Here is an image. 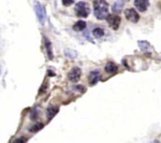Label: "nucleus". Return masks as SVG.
Segmentation results:
<instances>
[{"mask_svg":"<svg viewBox=\"0 0 161 143\" xmlns=\"http://www.w3.org/2000/svg\"><path fill=\"white\" fill-rule=\"evenodd\" d=\"M94 14L98 20H105L108 15V3L105 0H94Z\"/></svg>","mask_w":161,"mask_h":143,"instance_id":"obj_1","label":"nucleus"},{"mask_svg":"<svg viewBox=\"0 0 161 143\" xmlns=\"http://www.w3.org/2000/svg\"><path fill=\"white\" fill-rule=\"evenodd\" d=\"M75 12H76V16L79 17L86 18L89 16L90 13V6L87 2H84V1L77 2L75 6Z\"/></svg>","mask_w":161,"mask_h":143,"instance_id":"obj_2","label":"nucleus"},{"mask_svg":"<svg viewBox=\"0 0 161 143\" xmlns=\"http://www.w3.org/2000/svg\"><path fill=\"white\" fill-rule=\"evenodd\" d=\"M34 8H35V14H36V16L39 19V22H40L41 25H43L45 24L46 18H47V12H46L45 7L39 2L35 1V4H34Z\"/></svg>","mask_w":161,"mask_h":143,"instance_id":"obj_3","label":"nucleus"},{"mask_svg":"<svg viewBox=\"0 0 161 143\" xmlns=\"http://www.w3.org/2000/svg\"><path fill=\"white\" fill-rule=\"evenodd\" d=\"M106 20L111 29L113 30H117L120 28L121 23L120 17L116 14H108L106 17Z\"/></svg>","mask_w":161,"mask_h":143,"instance_id":"obj_4","label":"nucleus"},{"mask_svg":"<svg viewBox=\"0 0 161 143\" xmlns=\"http://www.w3.org/2000/svg\"><path fill=\"white\" fill-rule=\"evenodd\" d=\"M124 14L126 20L132 23H137L139 20V18H140V16L138 14V12L133 8H129L125 10Z\"/></svg>","mask_w":161,"mask_h":143,"instance_id":"obj_5","label":"nucleus"},{"mask_svg":"<svg viewBox=\"0 0 161 143\" xmlns=\"http://www.w3.org/2000/svg\"><path fill=\"white\" fill-rule=\"evenodd\" d=\"M82 71L79 67H73L68 74V78L72 83H77L80 80Z\"/></svg>","mask_w":161,"mask_h":143,"instance_id":"obj_6","label":"nucleus"},{"mask_svg":"<svg viewBox=\"0 0 161 143\" xmlns=\"http://www.w3.org/2000/svg\"><path fill=\"white\" fill-rule=\"evenodd\" d=\"M134 4L138 11L145 12L149 8V0H135Z\"/></svg>","mask_w":161,"mask_h":143,"instance_id":"obj_7","label":"nucleus"},{"mask_svg":"<svg viewBox=\"0 0 161 143\" xmlns=\"http://www.w3.org/2000/svg\"><path fill=\"white\" fill-rule=\"evenodd\" d=\"M101 79V72L100 70H94L92 71L88 76V80H89V84L90 85H95Z\"/></svg>","mask_w":161,"mask_h":143,"instance_id":"obj_8","label":"nucleus"},{"mask_svg":"<svg viewBox=\"0 0 161 143\" xmlns=\"http://www.w3.org/2000/svg\"><path fill=\"white\" fill-rule=\"evenodd\" d=\"M59 112V108L57 106H50L47 109V118L48 121H50Z\"/></svg>","mask_w":161,"mask_h":143,"instance_id":"obj_9","label":"nucleus"},{"mask_svg":"<svg viewBox=\"0 0 161 143\" xmlns=\"http://www.w3.org/2000/svg\"><path fill=\"white\" fill-rule=\"evenodd\" d=\"M119 67L117 66V65L114 63V62H108L106 64L105 67V71L107 72V73L109 74H115L118 72Z\"/></svg>","mask_w":161,"mask_h":143,"instance_id":"obj_10","label":"nucleus"},{"mask_svg":"<svg viewBox=\"0 0 161 143\" xmlns=\"http://www.w3.org/2000/svg\"><path fill=\"white\" fill-rule=\"evenodd\" d=\"M44 45H45L46 47L47 56H48L50 60H52L53 58V49H52V45H51L50 41L47 39V37H44Z\"/></svg>","mask_w":161,"mask_h":143,"instance_id":"obj_11","label":"nucleus"},{"mask_svg":"<svg viewBox=\"0 0 161 143\" xmlns=\"http://www.w3.org/2000/svg\"><path fill=\"white\" fill-rule=\"evenodd\" d=\"M123 5H124L123 4V2H122V1H116L112 7L113 13L117 14H120L122 12L123 8Z\"/></svg>","mask_w":161,"mask_h":143,"instance_id":"obj_12","label":"nucleus"},{"mask_svg":"<svg viewBox=\"0 0 161 143\" xmlns=\"http://www.w3.org/2000/svg\"><path fill=\"white\" fill-rule=\"evenodd\" d=\"M87 27V23L84 20H78L77 22L72 26V29L76 32H81L84 30Z\"/></svg>","mask_w":161,"mask_h":143,"instance_id":"obj_13","label":"nucleus"},{"mask_svg":"<svg viewBox=\"0 0 161 143\" xmlns=\"http://www.w3.org/2000/svg\"><path fill=\"white\" fill-rule=\"evenodd\" d=\"M138 47H140V49L142 51H145V52H148V51L150 50V48H151L150 43H149V42H147V41H138Z\"/></svg>","mask_w":161,"mask_h":143,"instance_id":"obj_14","label":"nucleus"},{"mask_svg":"<svg viewBox=\"0 0 161 143\" xmlns=\"http://www.w3.org/2000/svg\"><path fill=\"white\" fill-rule=\"evenodd\" d=\"M43 127H44V124L43 123H37L34 124L33 126H32L29 129V131L32 133H36L40 131V130H42Z\"/></svg>","mask_w":161,"mask_h":143,"instance_id":"obj_15","label":"nucleus"},{"mask_svg":"<svg viewBox=\"0 0 161 143\" xmlns=\"http://www.w3.org/2000/svg\"><path fill=\"white\" fill-rule=\"evenodd\" d=\"M105 35L104 30L101 28H96L93 30V35L97 39H100Z\"/></svg>","mask_w":161,"mask_h":143,"instance_id":"obj_16","label":"nucleus"},{"mask_svg":"<svg viewBox=\"0 0 161 143\" xmlns=\"http://www.w3.org/2000/svg\"><path fill=\"white\" fill-rule=\"evenodd\" d=\"M39 108H34L32 111V112H31L30 114V118L32 120L35 121L36 120H38V118H39Z\"/></svg>","mask_w":161,"mask_h":143,"instance_id":"obj_17","label":"nucleus"},{"mask_svg":"<svg viewBox=\"0 0 161 143\" xmlns=\"http://www.w3.org/2000/svg\"><path fill=\"white\" fill-rule=\"evenodd\" d=\"M28 141V138L26 137H20L15 139L12 143H26Z\"/></svg>","mask_w":161,"mask_h":143,"instance_id":"obj_18","label":"nucleus"},{"mask_svg":"<svg viewBox=\"0 0 161 143\" xmlns=\"http://www.w3.org/2000/svg\"><path fill=\"white\" fill-rule=\"evenodd\" d=\"M61 2L65 6H69L73 4L75 0H61Z\"/></svg>","mask_w":161,"mask_h":143,"instance_id":"obj_19","label":"nucleus"},{"mask_svg":"<svg viewBox=\"0 0 161 143\" xmlns=\"http://www.w3.org/2000/svg\"><path fill=\"white\" fill-rule=\"evenodd\" d=\"M76 89H78L77 90H79V91H81V92H84L85 91V88L83 86H80V85H79V86H77L76 87Z\"/></svg>","mask_w":161,"mask_h":143,"instance_id":"obj_20","label":"nucleus"},{"mask_svg":"<svg viewBox=\"0 0 161 143\" xmlns=\"http://www.w3.org/2000/svg\"><path fill=\"white\" fill-rule=\"evenodd\" d=\"M152 143H160V142H159V141H158V140H155V141H153Z\"/></svg>","mask_w":161,"mask_h":143,"instance_id":"obj_21","label":"nucleus"},{"mask_svg":"<svg viewBox=\"0 0 161 143\" xmlns=\"http://www.w3.org/2000/svg\"><path fill=\"white\" fill-rule=\"evenodd\" d=\"M1 73H2V67L0 66V75H1Z\"/></svg>","mask_w":161,"mask_h":143,"instance_id":"obj_22","label":"nucleus"}]
</instances>
